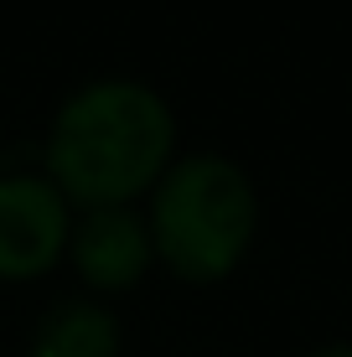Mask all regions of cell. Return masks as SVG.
Listing matches in <instances>:
<instances>
[{
    "label": "cell",
    "instance_id": "6da1fadb",
    "mask_svg": "<svg viewBox=\"0 0 352 357\" xmlns=\"http://www.w3.org/2000/svg\"><path fill=\"white\" fill-rule=\"evenodd\" d=\"M176 145V114L166 93L145 78H89L52 114L47 130V176L72 202H130L161 181Z\"/></svg>",
    "mask_w": 352,
    "mask_h": 357
},
{
    "label": "cell",
    "instance_id": "7a4b0ae2",
    "mask_svg": "<svg viewBox=\"0 0 352 357\" xmlns=\"http://www.w3.org/2000/svg\"><path fill=\"white\" fill-rule=\"evenodd\" d=\"M259 223L249 171L223 151H192L155 181L151 238L155 254L187 280H217L238 264Z\"/></svg>",
    "mask_w": 352,
    "mask_h": 357
},
{
    "label": "cell",
    "instance_id": "3957f363",
    "mask_svg": "<svg viewBox=\"0 0 352 357\" xmlns=\"http://www.w3.org/2000/svg\"><path fill=\"white\" fill-rule=\"evenodd\" d=\"M72 238L68 192L47 171H6L0 176V275H42Z\"/></svg>",
    "mask_w": 352,
    "mask_h": 357
},
{
    "label": "cell",
    "instance_id": "277c9868",
    "mask_svg": "<svg viewBox=\"0 0 352 357\" xmlns=\"http://www.w3.org/2000/svg\"><path fill=\"white\" fill-rule=\"evenodd\" d=\"M72 264L89 285H104V290H119V285H135L145 275L155 254V238H151V223L135 213L130 202H104V207H89V213L72 223Z\"/></svg>",
    "mask_w": 352,
    "mask_h": 357
},
{
    "label": "cell",
    "instance_id": "5b68a950",
    "mask_svg": "<svg viewBox=\"0 0 352 357\" xmlns=\"http://www.w3.org/2000/svg\"><path fill=\"white\" fill-rule=\"evenodd\" d=\"M119 321L93 301H57L31 331V357H114Z\"/></svg>",
    "mask_w": 352,
    "mask_h": 357
},
{
    "label": "cell",
    "instance_id": "8992f818",
    "mask_svg": "<svg viewBox=\"0 0 352 357\" xmlns=\"http://www.w3.org/2000/svg\"><path fill=\"white\" fill-rule=\"evenodd\" d=\"M306 357H352V347H321V352H306Z\"/></svg>",
    "mask_w": 352,
    "mask_h": 357
}]
</instances>
